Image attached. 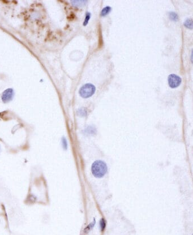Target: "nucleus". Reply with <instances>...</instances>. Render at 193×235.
Returning <instances> with one entry per match:
<instances>
[{"mask_svg":"<svg viewBox=\"0 0 193 235\" xmlns=\"http://www.w3.org/2000/svg\"><path fill=\"white\" fill-rule=\"evenodd\" d=\"M100 227H101V230L102 231L104 230L105 228V226H106V223H105V221L104 219H101L100 220Z\"/></svg>","mask_w":193,"mask_h":235,"instance_id":"nucleus-11","label":"nucleus"},{"mask_svg":"<svg viewBox=\"0 0 193 235\" xmlns=\"http://www.w3.org/2000/svg\"><path fill=\"white\" fill-rule=\"evenodd\" d=\"M62 142V146H63V148L66 149L67 147V141L66 140V139L65 138H63Z\"/></svg>","mask_w":193,"mask_h":235,"instance_id":"nucleus-12","label":"nucleus"},{"mask_svg":"<svg viewBox=\"0 0 193 235\" xmlns=\"http://www.w3.org/2000/svg\"><path fill=\"white\" fill-rule=\"evenodd\" d=\"M181 78L174 74H171L168 77V83L171 88H176L181 83Z\"/></svg>","mask_w":193,"mask_h":235,"instance_id":"nucleus-3","label":"nucleus"},{"mask_svg":"<svg viewBox=\"0 0 193 235\" xmlns=\"http://www.w3.org/2000/svg\"><path fill=\"white\" fill-rule=\"evenodd\" d=\"M78 114L81 116H86L87 115V111L85 108H81L78 110Z\"/></svg>","mask_w":193,"mask_h":235,"instance_id":"nucleus-9","label":"nucleus"},{"mask_svg":"<svg viewBox=\"0 0 193 235\" xmlns=\"http://www.w3.org/2000/svg\"><path fill=\"white\" fill-rule=\"evenodd\" d=\"M184 26L189 29L193 28V20L192 19H188L184 23Z\"/></svg>","mask_w":193,"mask_h":235,"instance_id":"nucleus-7","label":"nucleus"},{"mask_svg":"<svg viewBox=\"0 0 193 235\" xmlns=\"http://www.w3.org/2000/svg\"><path fill=\"white\" fill-rule=\"evenodd\" d=\"M169 18L171 20L173 21H177L178 19V15L174 12L169 13Z\"/></svg>","mask_w":193,"mask_h":235,"instance_id":"nucleus-8","label":"nucleus"},{"mask_svg":"<svg viewBox=\"0 0 193 235\" xmlns=\"http://www.w3.org/2000/svg\"><path fill=\"white\" fill-rule=\"evenodd\" d=\"M111 11V7L110 6H106L101 11V16H105L108 14Z\"/></svg>","mask_w":193,"mask_h":235,"instance_id":"nucleus-6","label":"nucleus"},{"mask_svg":"<svg viewBox=\"0 0 193 235\" xmlns=\"http://www.w3.org/2000/svg\"><path fill=\"white\" fill-rule=\"evenodd\" d=\"M94 225H95V224H90L86 228V230H85V231H86V230H88L87 231H90V230H91L93 227V226H94Z\"/></svg>","mask_w":193,"mask_h":235,"instance_id":"nucleus-13","label":"nucleus"},{"mask_svg":"<svg viewBox=\"0 0 193 235\" xmlns=\"http://www.w3.org/2000/svg\"><path fill=\"white\" fill-rule=\"evenodd\" d=\"M14 96V91L11 89L6 90L2 95V100L3 103H7L10 101Z\"/></svg>","mask_w":193,"mask_h":235,"instance_id":"nucleus-4","label":"nucleus"},{"mask_svg":"<svg viewBox=\"0 0 193 235\" xmlns=\"http://www.w3.org/2000/svg\"><path fill=\"white\" fill-rule=\"evenodd\" d=\"M95 90L96 88L93 85L87 83L81 88L79 90V94L83 98H88L94 94Z\"/></svg>","mask_w":193,"mask_h":235,"instance_id":"nucleus-2","label":"nucleus"},{"mask_svg":"<svg viewBox=\"0 0 193 235\" xmlns=\"http://www.w3.org/2000/svg\"><path fill=\"white\" fill-rule=\"evenodd\" d=\"M107 166L106 164L101 160L95 161L92 165L91 171L93 175L97 178L103 177L107 172Z\"/></svg>","mask_w":193,"mask_h":235,"instance_id":"nucleus-1","label":"nucleus"},{"mask_svg":"<svg viewBox=\"0 0 193 235\" xmlns=\"http://www.w3.org/2000/svg\"><path fill=\"white\" fill-rule=\"evenodd\" d=\"M72 5L75 7H81L85 5L87 1H71Z\"/></svg>","mask_w":193,"mask_h":235,"instance_id":"nucleus-5","label":"nucleus"},{"mask_svg":"<svg viewBox=\"0 0 193 235\" xmlns=\"http://www.w3.org/2000/svg\"><path fill=\"white\" fill-rule=\"evenodd\" d=\"M90 17H91V14L90 13H87L86 15V19H85V20L84 21V23H83L84 26H86L87 24V23H88V22H89V21L90 19Z\"/></svg>","mask_w":193,"mask_h":235,"instance_id":"nucleus-10","label":"nucleus"}]
</instances>
